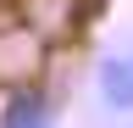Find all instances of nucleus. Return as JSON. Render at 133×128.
Wrapping results in <instances>:
<instances>
[{
	"label": "nucleus",
	"mask_w": 133,
	"mask_h": 128,
	"mask_svg": "<svg viewBox=\"0 0 133 128\" xmlns=\"http://www.w3.org/2000/svg\"><path fill=\"white\" fill-rule=\"evenodd\" d=\"M39 61H44V39H39V28H28V22L0 28V78H6V84L33 78V72H39Z\"/></svg>",
	"instance_id": "f257e3e1"
},
{
	"label": "nucleus",
	"mask_w": 133,
	"mask_h": 128,
	"mask_svg": "<svg viewBox=\"0 0 133 128\" xmlns=\"http://www.w3.org/2000/svg\"><path fill=\"white\" fill-rule=\"evenodd\" d=\"M94 89H100V100H105L111 111H133V56H111V61H100Z\"/></svg>",
	"instance_id": "f03ea898"
},
{
	"label": "nucleus",
	"mask_w": 133,
	"mask_h": 128,
	"mask_svg": "<svg viewBox=\"0 0 133 128\" xmlns=\"http://www.w3.org/2000/svg\"><path fill=\"white\" fill-rule=\"evenodd\" d=\"M50 117V100L39 89H11V100H6V111H0V123L6 128H39Z\"/></svg>",
	"instance_id": "7ed1b4c3"
}]
</instances>
